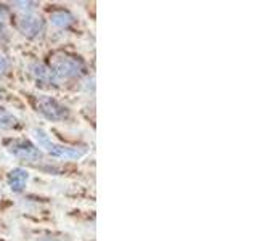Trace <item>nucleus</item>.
Returning a JSON list of instances; mask_svg holds the SVG:
<instances>
[{
    "mask_svg": "<svg viewBox=\"0 0 257 241\" xmlns=\"http://www.w3.org/2000/svg\"><path fill=\"white\" fill-rule=\"evenodd\" d=\"M20 119L16 117L13 112H10L5 108H0V129L2 131H15V129H20Z\"/></svg>",
    "mask_w": 257,
    "mask_h": 241,
    "instance_id": "nucleus-9",
    "label": "nucleus"
},
{
    "mask_svg": "<svg viewBox=\"0 0 257 241\" xmlns=\"http://www.w3.org/2000/svg\"><path fill=\"white\" fill-rule=\"evenodd\" d=\"M7 182L13 193H21L29 182V172L23 167H13L7 174Z\"/></svg>",
    "mask_w": 257,
    "mask_h": 241,
    "instance_id": "nucleus-7",
    "label": "nucleus"
},
{
    "mask_svg": "<svg viewBox=\"0 0 257 241\" xmlns=\"http://www.w3.org/2000/svg\"><path fill=\"white\" fill-rule=\"evenodd\" d=\"M13 5L18 8V10H21L23 13H31L36 8L37 4L36 2H15Z\"/></svg>",
    "mask_w": 257,
    "mask_h": 241,
    "instance_id": "nucleus-10",
    "label": "nucleus"
},
{
    "mask_svg": "<svg viewBox=\"0 0 257 241\" xmlns=\"http://www.w3.org/2000/svg\"><path fill=\"white\" fill-rule=\"evenodd\" d=\"M0 23H2V18H0Z\"/></svg>",
    "mask_w": 257,
    "mask_h": 241,
    "instance_id": "nucleus-16",
    "label": "nucleus"
},
{
    "mask_svg": "<svg viewBox=\"0 0 257 241\" xmlns=\"http://www.w3.org/2000/svg\"><path fill=\"white\" fill-rule=\"evenodd\" d=\"M2 93H4V92H2V88H0V98H2Z\"/></svg>",
    "mask_w": 257,
    "mask_h": 241,
    "instance_id": "nucleus-14",
    "label": "nucleus"
},
{
    "mask_svg": "<svg viewBox=\"0 0 257 241\" xmlns=\"http://www.w3.org/2000/svg\"><path fill=\"white\" fill-rule=\"evenodd\" d=\"M0 241H2V239H0Z\"/></svg>",
    "mask_w": 257,
    "mask_h": 241,
    "instance_id": "nucleus-17",
    "label": "nucleus"
},
{
    "mask_svg": "<svg viewBox=\"0 0 257 241\" xmlns=\"http://www.w3.org/2000/svg\"><path fill=\"white\" fill-rule=\"evenodd\" d=\"M16 29H18L26 39L36 40L44 36L45 23L40 16L34 13H21L18 16V20H16Z\"/></svg>",
    "mask_w": 257,
    "mask_h": 241,
    "instance_id": "nucleus-5",
    "label": "nucleus"
},
{
    "mask_svg": "<svg viewBox=\"0 0 257 241\" xmlns=\"http://www.w3.org/2000/svg\"><path fill=\"white\" fill-rule=\"evenodd\" d=\"M76 18L68 10H56L50 13V23L56 28H69L71 24H74Z\"/></svg>",
    "mask_w": 257,
    "mask_h": 241,
    "instance_id": "nucleus-8",
    "label": "nucleus"
},
{
    "mask_svg": "<svg viewBox=\"0 0 257 241\" xmlns=\"http://www.w3.org/2000/svg\"><path fill=\"white\" fill-rule=\"evenodd\" d=\"M31 76L34 77V80L42 87H52L58 84V77L55 76V72L52 71L50 66L42 63H32L29 66Z\"/></svg>",
    "mask_w": 257,
    "mask_h": 241,
    "instance_id": "nucleus-6",
    "label": "nucleus"
},
{
    "mask_svg": "<svg viewBox=\"0 0 257 241\" xmlns=\"http://www.w3.org/2000/svg\"><path fill=\"white\" fill-rule=\"evenodd\" d=\"M8 69H10V63H8V60L5 58L2 53H0V79H2L7 74Z\"/></svg>",
    "mask_w": 257,
    "mask_h": 241,
    "instance_id": "nucleus-11",
    "label": "nucleus"
},
{
    "mask_svg": "<svg viewBox=\"0 0 257 241\" xmlns=\"http://www.w3.org/2000/svg\"><path fill=\"white\" fill-rule=\"evenodd\" d=\"M32 137L36 140V147L40 151H45L48 153L52 158L56 159H79L82 158L87 150L85 148H74V147H66V145H61V143H56L50 139L44 129H32Z\"/></svg>",
    "mask_w": 257,
    "mask_h": 241,
    "instance_id": "nucleus-1",
    "label": "nucleus"
},
{
    "mask_svg": "<svg viewBox=\"0 0 257 241\" xmlns=\"http://www.w3.org/2000/svg\"><path fill=\"white\" fill-rule=\"evenodd\" d=\"M7 40V29L4 26V23H0V44Z\"/></svg>",
    "mask_w": 257,
    "mask_h": 241,
    "instance_id": "nucleus-12",
    "label": "nucleus"
},
{
    "mask_svg": "<svg viewBox=\"0 0 257 241\" xmlns=\"http://www.w3.org/2000/svg\"><path fill=\"white\" fill-rule=\"evenodd\" d=\"M5 150L21 163L32 166L44 163V153L28 139H8L5 140Z\"/></svg>",
    "mask_w": 257,
    "mask_h": 241,
    "instance_id": "nucleus-2",
    "label": "nucleus"
},
{
    "mask_svg": "<svg viewBox=\"0 0 257 241\" xmlns=\"http://www.w3.org/2000/svg\"><path fill=\"white\" fill-rule=\"evenodd\" d=\"M34 108L40 116L52 123H61L69 117V109L48 95L34 96Z\"/></svg>",
    "mask_w": 257,
    "mask_h": 241,
    "instance_id": "nucleus-3",
    "label": "nucleus"
},
{
    "mask_svg": "<svg viewBox=\"0 0 257 241\" xmlns=\"http://www.w3.org/2000/svg\"><path fill=\"white\" fill-rule=\"evenodd\" d=\"M52 71L60 79H79L85 74V66L79 58L69 55H56L52 61Z\"/></svg>",
    "mask_w": 257,
    "mask_h": 241,
    "instance_id": "nucleus-4",
    "label": "nucleus"
},
{
    "mask_svg": "<svg viewBox=\"0 0 257 241\" xmlns=\"http://www.w3.org/2000/svg\"><path fill=\"white\" fill-rule=\"evenodd\" d=\"M0 198H2V191H0Z\"/></svg>",
    "mask_w": 257,
    "mask_h": 241,
    "instance_id": "nucleus-15",
    "label": "nucleus"
},
{
    "mask_svg": "<svg viewBox=\"0 0 257 241\" xmlns=\"http://www.w3.org/2000/svg\"><path fill=\"white\" fill-rule=\"evenodd\" d=\"M39 241H60L58 238H44V239H39Z\"/></svg>",
    "mask_w": 257,
    "mask_h": 241,
    "instance_id": "nucleus-13",
    "label": "nucleus"
}]
</instances>
